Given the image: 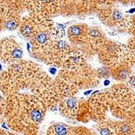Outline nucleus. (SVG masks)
<instances>
[{
  "mask_svg": "<svg viewBox=\"0 0 135 135\" xmlns=\"http://www.w3.org/2000/svg\"><path fill=\"white\" fill-rule=\"evenodd\" d=\"M101 79L98 70L88 64L75 70L61 68L54 78L61 99L75 96L82 89L96 87L99 84Z\"/></svg>",
  "mask_w": 135,
  "mask_h": 135,
  "instance_id": "f257e3e1",
  "label": "nucleus"
},
{
  "mask_svg": "<svg viewBox=\"0 0 135 135\" xmlns=\"http://www.w3.org/2000/svg\"><path fill=\"white\" fill-rule=\"evenodd\" d=\"M25 93H18L6 97L4 121L13 132L27 135H35L39 128L32 124L25 105Z\"/></svg>",
  "mask_w": 135,
  "mask_h": 135,
  "instance_id": "f03ea898",
  "label": "nucleus"
},
{
  "mask_svg": "<svg viewBox=\"0 0 135 135\" xmlns=\"http://www.w3.org/2000/svg\"><path fill=\"white\" fill-rule=\"evenodd\" d=\"M109 91V112L120 120L135 116V93L128 85L119 83L112 85Z\"/></svg>",
  "mask_w": 135,
  "mask_h": 135,
  "instance_id": "7ed1b4c3",
  "label": "nucleus"
},
{
  "mask_svg": "<svg viewBox=\"0 0 135 135\" xmlns=\"http://www.w3.org/2000/svg\"><path fill=\"white\" fill-rule=\"evenodd\" d=\"M6 70L22 91L29 90L32 83L43 70L38 64L22 59L9 64Z\"/></svg>",
  "mask_w": 135,
  "mask_h": 135,
  "instance_id": "20e7f679",
  "label": "nucleus"
},
{
  "mask_svg": "<svg viewBox=\"0 0 135 135\" xmlns=\"http://www.w3.org/2000/svg\"><path fill=\"white\" fill-rule=\"evenodd\" d=\"M29 91L43 101L48 111L57 109L61 99L54 78L43 70L32 83Z\"/></svg>",
  "mask_w": 135,
  "mask_h": 135,
  "instance_id": "39448f33",
  "label": "nucleus"
},
{
  "mask_svg": "<svg viewBox=\"0 0 135 135\" xmlns=\"http://www.w3.org/2000/svg\"><path fill=\"white\" fill-rule=\"evenodd\" d=\"M55 22L52 18L32 11L22 17L18 30L20 35L26 39H30L39 32H51Z\"/></svg>",
  "mask_w": 135,
  "mask_h": 135,
  "instance_id": "423d86ee",
  "label": "nucleus"
},
{
  "mask_svg": "<svg viewBox=\"0 0 135 135\" xmlns=\"http://www.w3.org/2000/svg\"><path fill=\"white\" fill-rule=\"evenodd\" d=\"M105 26L120 32H128L131 16H124L120 9L113 6L99 9L95 13Z\"/></svg>",
  "mask_w": 135,
  "mask_h": 135,
  "instance_id": "0eeeda50",
  "label": "nucleus"
},
{
  "mask_svg": "<svg viewBox=\"0 0 135 135\" xmlns=\"http://www.w3.org/2000/svg\"><path fill=\"white\" fill-rule=\"evenodd\" d=\"M89 105L91 120L95 122L103 120L108 116L109 111V91L104 89L94 93L86 99Z\"/></svg>",
  "mask_w": 135,
  "mask_h": 135,
  "instance_id": "6e6552de",
  "label": "nucleus"
},
{
  "mask_svg": "<svg viewBox=\"0 0 135 135\" xmlns=\"http://www.w3.org/2000/svg\"><path fill=\"white\" fill-rule=\"evenodd\" d=\"M31 45V53L32 57L44 63L49 55L53 46V40L50 32H41L28 39Z\"/></svg>",
  "mask_w": 135,
  "mask_h": 135,
  "instance_id": "1a4fd4ad",
  "label": "nucleus"
},
{
  "mask_svg": "<svg viewBox=\"0 0 135 135\" xmlns=\"http://www.w3.org/2000/svg\"><path fill=\"white\" fill-rule=\"evenodd\" d=\"M72 46L68 41L64 38L54 40L51 50L44 64L51 67L61 68Z\"/></svg>",
  "mask_w": 135,
  "mask_h": 135,
  "instance_id": "9d476101",
  "label": "nucleus"
},
{
  "mask_svg": "<svg viewBox=\"0 0 135 135\" xmlns=\"http://www.w3.org/2000/svg\"><path fill=\"white\" fill-rule=\"evenodd\" d=\"M25 101L31 122L39 128L48 111L46 106L40 99L32 93H25Z\"/></svg>",
  "mask_w": 135,
  "mask_h": 135,
  "instance_id": "9b49d317",
  "label": "nucleus"
},
{
  "mask_svg": "<svg viewBox=\"0 0 135 135\" xmlns=\"http://www.w3.org/2000/svg\"><path fill=\"white\" fill-rule=\"evenodd\" d=\"M2 51L0 61L9 65L20 61L23 57V50L13 38L6 37L1 39Z\"/></svg>",
  "mask_w": 135,
  "mask_h": 135,
  "instance_id": "f8f14e48",
  "label": "nucleus"
},
{
  "mask_svg": "<svg viewBox=\"0 0 135 135\" xmlns=\"http://www.w3.org/2000/svg\"><path fill=\"white\" fill-rule=\"evenodd\" d=\"M108 39L105 34L101 28L97 26L89 28V35L86 43L80 47V49L86 55V57H92L96 55L100 48Z\"/></svg>",
  "mask_w": 135,
  "mask_h": 135,
  "instance_id": "ddd939ff",
  "label": "nucleus"
},
{
  "mask_svg": "<svg viewBox=\"0 0 135 135\" xmlns=\"http://www.w3.org/2000/svg\"><path fill=\"white\" fill-rule=\"evenodd\" d=\"M119 47L120 44L108 38L100 48L97 55L105 67L109 68L118 64Z\"/></svg>",
  "mask_w": 135,
  "mask_h": 135,
  "instance_id": "4468645a",
  "label": "nucleus"
},
{
  "mask_svg": "<svg viewBox=\"0 0 135 135\" xmlns=\"http://www.w3.org/2000/svg\"><path fill=\"white\" fill-rule=\"evenodd\" d=\"M89 28L86 24L76 23L72 25L66 30V37L71 45L80 47L87 41Z\"/></svg>",
  "mask_w": 135,
  "mask_h": 135,
  "instance_id": "2eb2a0df",
  "label": "nucleus"
},
{
  "mask_svg": "<svg viewBox=\"0 0 135 135\" xmlns=\"http://www.w3.org/2000/svg\"><path fill=\"white\" fill-rule=\"evenodd\" d=\"M87 64V57L83 51L78 47L72 45L61 67L68 70H75Z\"/></svg>",
  "mask_w": 135,
  "mask_h": 135,
  "instance_id": "dca6fc26",
  "label": "nucleus"
},
{
  "mask_svg": "<svg viewBox=\"0 0 135 135\" xmlns=\"http://www.w3.org/2000/svg\"><path fill=\"white\" fill-rule=\"evenodd\" d=\"M34 12L53 18L60 16V0H35Z\"/></svg>",
  "mask_w": 135,
  "mask_h": 135,
  "instance_id": "f3484780",
  "label": "nucleus"
},
{
  "mask_svg": "<svg viewBox=\"0 0 135 135\" xmlns=\"http://www.w3.org/2000/svg\"><path fill=\"white\" fill-rule=\"evenodd\" d=\"M79 100L80 99L75 96L61 99L57 106L60 114L70 120H76Z\"/></svg>",
  "mask_w": 135,
  "mask_h": 135,
  "instance_id": "a211bd4d",
  "label": "nucleus"
},
{
  "mask_svg": "<svg viewBox=\"0 0 135 135\" xmlns=\"http://www.w3.org/2000/svg\"><path fill=\"white\" fill-rule=\"evenodd\" d=\"M3 17L4 29L14 31L18 29L22 14L12 9H0Z\"/></svg>",
  "mask_w": 135,
  "mask_h": 135,
  "instance_id": "6ab92c4d",
  "label": "nucleus"
},
{
  "mask_svg": "<svg viewBox=\"0 0 135 135\" xmlns=\"http://www.w3.org/2000/svg\"><path fill=\"white\" fill-rule=\"evenodd\" d=\"M108 69H109V75L114 80L118 82L127 80L131 73V68L119 64H117L115 66H112Z\"/></svg>",
  "mask_w": 135,
  "mask_h": 135,
  "instance_id": "aec40b11",
  "label": "nucleus"
},
{
  "mask_svg": "<svg viewBox=\"0 0 135 135\" xmlns=\"http://www.w3.org/2000/svg\"><path fill=\"white\" fill-rule=\"evenodd\" d=\"M49 135H74V126L61 122H54L47 131Z\"/></svg>",
  "mask_w": 135,
  "mask_h": 135,
  "instance_id": "412c9836",
  "label": "nucleus"
},
{
  "mask_svg": "<svg viewBox=\"0 0 135 135\" xmlns=\"http://www.w3.org/2000/svg\"><path fill=\"white\" fill-rule=\"evenodd\" d=\"M97 132L101 135H115V121L109 119L108 117L99 122H97L95 126Z\"/></svg>",
  "mask_w": 135,
  "mask_h": 135,
  "instance_id": "4be33fe9",
  "label": "nucleus"
},
{
  "mask_svg": "<svg viewBox=\"0 0 135 135\" xmlns=\"http://www.w3.org/2000/svg\"><path fill=\"white\" fill-rule=\"evenodd\" d=\"M91 118V113L86 99H80L76 114V121L81 123H88Z\"/></svg>",
  "mask_w": 135,
  "mask_h": 135,
  "instance_id": "5701e85b",
  "label": "nucleus"
},
{
  "mask_svg": "<svg viewBox=\"0 0 135 135\" xmlns=\"http://www.w3.org/2000/svg\"><path fill=\"white\" fill-rule=\"evenodd\" d=\"M60 16L70 17L76 15L75 0H60Z\"/></svg>",
  "mask_w": 135,
  "mask_h": 135,
  "instance_id": "b1692460",
  "label": "nucleus"
},
{
  "mask_svg": "<svg viewBox=\"0 0 135 135\" xmlns=\"http://www.w3.org/2000/svg\"><path fill=\"white\" fill-rule=\"evenodd\" d=\"M50 36L53 40H60L64 38L66 36V32L63 25L55 24L50 32Z\"/></svg>",
  "mask_w": 135,
  "mask_h": 135,
  "instance_id": "393cba45",
  "label": "nucleus"
},
{
  "mask_svg": "<svg viewBox=\"0 0 135 135\" xmlns=\"http://www.w3.org/2000/svg\"><path fill=\"white\" fill-rule=\"evenodd\" d=\"M94 132L84 126H74V135L94 134Z\"/></svg>",
  "mask_w": 135,
  "mask_h": 135,
  "instance_id": "a878e982",
  "label": "nucleus"
},
{
  "mask_svg": "<svg viewBox=\"0 0 135 135\" xmlns=\"http://www.w3.org/2000/svg\"><path fill=\"white\" fill-rule=\"evenodd\" d=\"M5 107H6V97L0 93V120H4Z\"/></svg>",
  "mask_w": 135,
  "mask_h": 135,
  "instance_id": "bb28decb",
  "label": "nucleus"
},
{
  "mask_svg": "<svg viewBox=\"0 0 135 135\" xmlns=\"http://www.w3.org/2000/svg\"><path fill=\"white\" fill-rule=\"evenodd\" d=\"M23 3L25 8L26 11L28 12H32L34 10V6H35V0H22Z\"/></svg>",
  "mask_w": 135,
  "mask_h": 135,
  "instance_id": "cd10ccee",
  "label": "nucleus"
},
{
  "mask_svg": "<svg viewBox=\"0 0 135 135\" xmlns=\"http://www.w3.org/2000/svg\"><path fill=\"white\" fill-rule=\"evenodd\" d=\"M129 33L132 34L135 38V14L131 16L130 20V25H129L128 32Z\"/></svg>",
  "mask_w": 135,
  "mask_h": 135,
  "instance_id": "c85d7f7f",
  "label": "nucleus"
},
{
  "mask_svg": "<svg viewBox=\"0 0 135 135\" xmlns=\"http://www.w3.org/2000/svg\"><path fill=\"white\" fill-rule=\"evenodd\" d=\"M4 30V26H3V17L2 14V12L0 10V32Z\"/></svg>",
  "mask_w": 135,
  "mask_h": 135,
  "instance_id": "c756f323",
  "label": "nucleus"
},
{
  "mask_svg": "<svg viewBox=\"0 0 135 135\" xmlns=\"http://www.w3.org/2000/svg\"><path fill=\"white\" fill-rule=\"evenodd\" d=\"M114 2H120L121 3L124 4H127L128 3H130V0H114Z\"/></svg>",
  "mask_w": 135,
  "mask_h": 135,
  "instance_id": "7c9ffc66",
  "label": "nucleus"
},
{
  "mask_svg": "<svg viewBox=\"0 0 135 135\" xmlns=\"http://www.w3.org/2000/svg\"><path fill=\"white\" fill-rule=\"evenodd\" d=\"M10 133L8 132L7 131H4L3 129H2L0 128V134H9Z\"/></svg>",
  "mask_w": 135,
  "mask_h": 135,
  "instance_id": "2f4dec72",
  "label": "nucleus"
},
{
  "mask_svg": "<svg viewBox=\"0 0 135 135\" xmlns=\"http://www.w3.org/2000/svg\"><path fill=\"white\" fill-rule=\"evenodd\" d=\"M1 51H2V43H1V39H0V56H1Z\"/></svg>",
  "mask_w": 135,
  "mask_h": 135,
  "instance_id": "473e14b6",
  "label": "nucleus"
},
{
  "mask_svg": "<svg viewBox=\"0 0 135 135\" xmlns=\"http://www.w3.org/2000/svg\"><path fill=\"white\" fill-rule=\"evenodd\" d=\"M130 3H133L135 4V0H130Z\"/></svg>",
  "mask_w": 135,
  "mask_h": 135,
  "instance_id": "72a5a7b5",
  "label": "nucleus"
},
{
  "mask_svg": "<svg viewBox=\"0 0 135 135\" xmlns=\"http://www.w3.org/2000/svg\"><path fill=\"white\" fill-rule=\"evenodd\" d=\"M0 73H1V72H0Z\"/></svg>",
  "mask_w": 135,
  "mask_h": 135,
  "instance_id": "f704fd0d",
  "label": "nucleus"
}]
</instances>
